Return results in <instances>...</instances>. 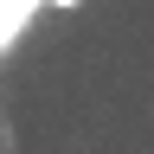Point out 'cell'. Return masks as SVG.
<instances>
[{"mask_svg": "<svg viewBox=\"0 0 154 154\" xmlns=\"http://www.w3.org/2000/svg\"><path fill=\"white\" fill-rule=\"evenodd\" d=\"M38 7H58V13H71V7H84V0H38Z\"/></svg>", "mask_w": 154, "mask_h": 154, "instance_id": "2", "label": "cell"}, {"mask_svg": "<svg viewBox=\"0 0 154 154\" xmlns=\"http://www.w3.org/2000/svg\"><path fill=\"white\" fill-rule=\"evenodd\" d=\"M32 13H38V0H0V51L26 32V19H32Z\"/></svg>", "mask_w": 154, "mask_h": 154, "instance_id": "1", "label": "cell"}]
</instances>
